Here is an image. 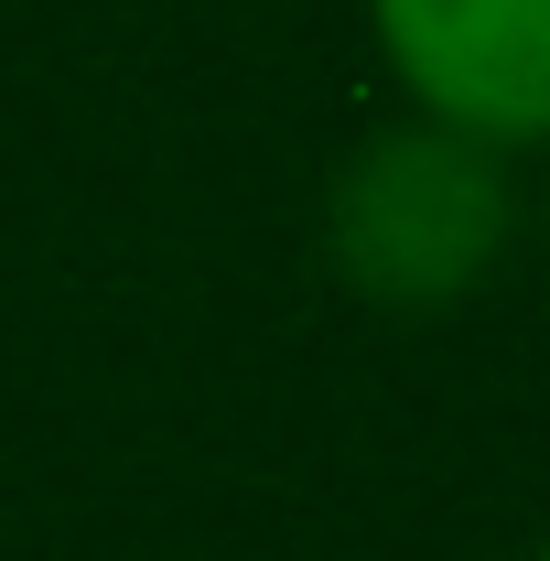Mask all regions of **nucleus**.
Here are the masks:
<instances>
[{
  "mask_svg": "<svg viewBox=\"0 0 550 561\" xmlns=\"http://www.w3.org/2000/svg\"><path fill=\"white\" fill-rule=\"evenodd\" d=\"M518 227H529L518 151L454 130V119H421V108L378 119L324 184V260L378 313L475 302L485 280L507 271Z\"/></svg>",
  "mask_w": 550,
  "mask_h": 561,
  "instance_id": "obj_1",
  "label": "nucleus"
},
{
  "mask_svg": "<svg viewBox=\"0 0 550 561\" xmlns=\"http://www.w3.org/2000/svg\"><path fill=\"white\" fill-rule=\"evenodd\" d=\"M400 108L496 151H550V0H367Z\"/></svg>",
  "mask_w": 550,
  "mask_h": 561,
  "instance_id": "obj_2",
  "label": "nucleus"
},
{
  "mask_svg": "<svg viewBox=\"0 0 550 561\" xmlns=\"http://www.w3.org/2000/svg\"><path fill=\"white\" fill-rule=\"evenodd\" d=\"M529 227H540V260H550V151H540V195H529Z\"/></svg>",
  "mask_w": 550,
  "mask_h": 561,
  "instance_id": "obj_3",
  "label": "nucleus"
},
{
  "mask_svg": "<svg viewBox=\"0 0 550 561\" xmlns=\"http://www.w3.org/2000/svg\"><path fill=\"white\" fill-rule=\"evenodd\" d=\"M529 561H550V540H540V551H529Z\"/></svg>",
  "mask_w": 550,
  "mask_h": 561,
  "instance_id": "obj_4",
  "label": "nucleus"
}]
</instances>
